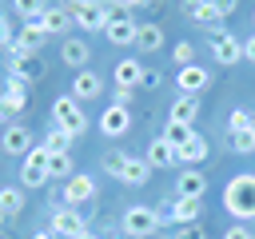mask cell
<instances>
[{"label": "cell", "mask_w": 255, "mask_h": 239, "mask_svg": "<svg viewBox=\"0 0 255 239\" xmlns=\"http://www.w3.org/2000/svg\"><path fill=\"white\" fill-rule=\"evenodd\" d=\"M223 207H227L239 223L255 219V175H251V171H239V175L227 179V187H223Z\"/></svg>", "instance_id": "cell-1"}, {"label": "cell", "mask_w": 255, "mask_h": 239, "mask_svg": "<svg viewBox=\"0 0 255 239\" xmlns=\"http://www.w3.org/2000/svg\"><path fill=\"white\" fill-rule=\"evenodd\" d=\"M104 171H108L112 179L128 183V187H143V183L151 179V167H147V159L124 155V151H108V155H104Z\"/></svg>", "instance_id": "cell-2"}, {"label": "cell", "mask_w": 255, "mask_h": 239, "mask_svg": "<svg viewBox=\"0 0 255 239\" xmlns=\"http://www.w3.org/2000/svg\"><path fill=\"white\" fill-rule=\"evenodd\" d=\"M52 123L64 127V131H72V135L88 131V116H84V108H80L76 96H56V104H52Z\"/></svg>", "instance_id": "cell-3"}, {"label": "cell", "mask_w": 255, "mask_h": 239, "mask_svg": "<svg viewBox=\"0 0 255 239\" xmlns=\"http://www.w3.org/2000/svg\"><path fill=\"white\" fill-rule=\"evenodd\" d=\"M120 227H124L131 239H147V235H155V231H159V211H155V207L135 203V207H128V211H124Z\"/></svg>", "instance_id": "cell-4"}, {"label": "cell", "mask_w": 255, "mask_h": 239, "mask_svg": "<svg viewBox=\"0 0 255 239\" xmlns=\"http://www.w3.org/2000/svg\"><path fill=\"white\" fill-rule=\"evenodd\" d=\"M68 12H72V20L84 28V32H104L108 28V20L116 16L112 8H104V4H92V0H72V4H64Z\"/></svg>", "instance_id": "cell-5"}, {"label": "cell", "mask_w": 255, "mask_h": 239, "mask_svg": "<svg viewBox=\"0 0 255 239\" xmlns=\"http://www.w3.org/2000/svg\"><path fill=\"white\" fill-rule=\"evenodd\" d=\"M48 147L44 143H36L28 155H24V163H20V187H44L48 183Z\"/></svg>", "instance_id": "cell-6"}, {"label": "cell", "mask_w": 255, "mask_h": 239, "mask_svg": "<svg viewBox=\"0 0 255 239\" xmlns=\"http://www.w3.org/2000/svg\"><path fill=\"white\" fill-rule=\"evenodd\" d=\"M60 239H76V235H84L88 231V219L76 211V207H64V203H56L52 207V223H48Z\"/></svg>", "instance_id": "cell-7"}, {"label": "cell", "mask_w": 255, "mask_h": 239, "mask_svg": "<svg viewBox=\"0 0 255 239\" xmlns=\"http://www.w3.org/2000/svg\"><path fill=\"white\" fill-rule=\"evenodd\" d=\"M199 215H203V203L199 199H171V207L167 211H159V223H179V227H191V223H199Z\"/></svg>", "instance_id": "cell-8"}, {"label": "cell", "mask_w": 255, "mask_h": 239, "mask_svg": "<svg viewBox=\"0 0 255 239\" xmlns=\"http://www.w3.org/2000/svg\"><path fill=\"white\" fill-rule=\"evenodd\" d=\"M36 24H40L48 36H68V28H72L76 20H72V12H68L64 4H44L40 16H36Z\"/></svg>", "instance_id": "cell-9"}, {"label": "cell", "mask_w": 255, "mask_h": 239, "mask_svg": "<svg viewBox=\"0 0 255 239\" xmlns=\"http://www.w3.org/2000/svg\"><path fill=\"white\" fill-rule=\"evenodd\" d=\"M60 199H64V207H80V203L96 199V179L76 171L72 179H64V191H60Z\"/></svg>", "instance_id": "cell-10"}, {"label": "cell", "mask_w": 255, "mask_h": 239, "mask_svg": "<svg viewBox=\"0 0 255 239\" xmlns=\"http://www.w3.org/2000/svg\"><path fill=\"white\" fill-rule=\"evenodd\" d=\"M44 40H48V32L32 20V24H24V28L16 32V40H12V48H8V52H12V56H36V52L44 48Z\"/></svg>", "instance_id": "cell-11"}, {"label": "cell", "mask_w": 255, "mask_h": 239, "mask_svg": "<svg viewBox=\"0 0 255 239\" xmlns=\"http://www.w3.org/2000/svg\"><path fill=\"white\" fill-rule=\"evenodd\" d=\"M36 143H32V131L24 127V123H4V131H0V151H8V155H28Z\"/></svg>", "instance_id": "cell-12"}, {"label": "cell", "mask_w": 255, "mask_h": 239, "mask_svg": "<svg viewBox=\"0 0 255 239\" xmlns=\"http://www.w3.org/2000/svg\"><path fill=\"white\" fill-rule=\"evenodd\" d=\"M28 80H20V76H8L4 80V92H0V100H4V112L8 116H16V112H24L28 108Z\"/></svg>", "instance_id": "cell-13"}, {"label": "cell", "mask_w": 255, "mask_h": 239, "mask_svg": "<svg viewBox=\"0 0 255 239\" xmlns=\"http://www.w3.org/2000/svg\"><path fill=\"white\" fill-rule=\"evenodd\" d=\"M143 159H147L151 171H163V167H175V163H179V151H175V143H167L163 135H155V139L147 143V155H143Z\"/></svg>", "instance_id": "cell-14"}, {"label": "cell", "mask_w": 255, "mask_h": 239, "mask_svg": "<svg viewBox=\"0 0 255 239\" xmlns=\"http://www.w3.org/2000/svg\"><path fill=\"white\" fill-rule=\"evenodd\" d=\"M135 32H139V24H135L128 12H116V16L108 20V28H104L108 44H135Z\"/></svg>", "instance_id": "cell-15"}, {"label": "cell", "mask_w": 255, "mask_h": 239, "mask_svg": "<svg viewBox=\"0 0 255 239\" xmlns=\"http://www.w3.org/2000/svg\"><path fill=\"white\" fill-rule=\"evenodd\" d=\"M211 56H215L223 68H231V64H239V60H243V40H239V36H231V32H223V36H215V40H211Z\"/></svg>", "instance_id": "cell-16"}, {"label": "cell", "mask_w": 255, "mask_h": 239, "mask_svg": "<svg viewBox=\"0 0 255 239\" xmlns=\"http://www.w3.org/2000/svg\"><path fill=\"white\" fill-rule=\"evenodd\" d=\"M175 84H179V96H199L211 84V72H203L199 64H187V68L175 72Z\"/></svg>", "instance_id": "cell-17"}, {"label": "cell", "mask_w": 255, "mask_h": 239, "mask_svg": "<svg viewBox=\"0 0 255 239\" xmlns=\"http://www.w3.org/2000/svg\"><path fill=\"white\" fill-rule=\"evenodd\" d=\"M128 127H131V112L120 108V104H108L104 116H100V131L116 139V135H128Z\"/></svg>", "instance_id": "cell-18"}, {"label": "cell", "mask_w": 255, "mask_h": 239, "mask_svg": "<svg viewBox=\"0 0 255 239\" xmlns=\"http://www.w3.org/2000/svg\"><path fill=\"white\" fill-rule=\"evenodd\" d=\"M203 191H207V175L199 167H183L175 179V195L179 199H203Z\"/></svg>", "instance_id": "cell-19"}, {"label": "cell", "mask_w": 255, "mask_h": 239, "mask_svg": "<svg viewBox=\"0 0 255 239\" xmlns=\"http://www.w3.org/2000/svg\"><path fill=\"white\" fill-rule=\"evenodd\" d=\"M183 12L195 20V24H203V28H211L215 36H223V20L215 16V8H211V0H183Z\"/></svg>", "instance_id": "cell-20"}, {"label": "cell", "mask_w": 255, "mask_h": 239, "mask_svg": "<svg viewBox=\"0 0 255 239\" xmlns=\"http://www.w3.org/2000/svg\"><path fill=\"white\" fill-rule=\"evenodd\" d=\"M60 60H64L68 68L84 72V68H88V60H92V48H88V40H72V36H64V44H60Z\"/></svg>", "instance_id": "cell-21"}, {"label": "cell", "mask_w": 255, "mask_h": 239, "mask_svg": "<svg viewBox=\"0 0 255 239\" xmlns=\"http://www.w3.org/2000/svg\"><path fill=\"white\" fill-rule=\"evenodd\" d=\"M100 92H104V80H100L96 72H88V68H84V72H76V76H72V96H76L80 104H84V100H96Z\"/></svg>", "instance_id": "cell-22"}, {"label": "cell", "mask_w": 255, "mask_h": 239, "mask_svg": "<svg viewBox=\"0 0 255 239\" xmlns=\"http://www.w3.org/2000/svg\"><path fill=\"white\" fill-rule=\"evenodd\" d=\"M139 84H143V64L131 60V56L120 60V64H116V88H128V92H131V88H139Z\"/></svg>", "instance_id": "cell-23"}, {"label": "cell", "mask_w": 255, "mask_h": 239, "mask_svg": "<svg viewBox=\"0 0 255 239\" xmlns=\"http://www.w3.org/2000/svg\"><path fill=\"white\" fill-rule=\"evenodd\" d=\"M175 151H179V163H203L211 147H207V139H203L199 131H191V135H187V139H183Z\"/></svg>", "instance_id": "cell-24"}, {"label": "cell", "mask_w": 255, "mask_h": 239, "mask_svg": "<svg viewBox=\"0 0 255 239\" xmlns=\"http://www.w3.org/2000/svg\"><path fill=\"white\" fill-rule=\"evenodd\" d=\"M8 76H20V80L36 84V80L44 76V64H40L36 56H12V64H8Z\"/></svg>", "instance_id": "cell-25"}, {"label": "cell", "mask_w": 255, "mask_h": 239, "mask_svg": "<svg viewBox=\"0 0 255 239\" xmlns=\"http://www.w3.org/2000/svg\"><path fill=\"white\" fill-rule=\"evenodd\" d=\"M159 44H163V28L159 24H139V32H135V52H159Z\"/></svg>", "instance_id": "cell-26"}, {"label": "cell", "mask_w": 255, "mask_h": 239, "mask_svg": "<svg viewBox=\"0 0 255 239\" xmlns=\"http://www.w3.org/2000/svg\"><path fill=\"white\" fill-rule=\"evenodd\" d=\"M195 116H199V100L195 96H179L175 104H171V112H167V120H175V123H195Z\"/></svg>", "instance_id": "cell-27"}, {"label": "cell", "mask_w": 255, "mask_h": 239, "mask_svg": "<svg viewBox=\"0 0 255 239\" xmlns=\"http://www.w3.org/2000/svg\"><path fill=\"white\" fill-rule=\"evenodd\" d=\"M0 211H4V219L20 215L24 211V187H0Z\"/></svg>", "instance_id": "cell-28"}, {"label": "cell", "mask_w": 255, "mask_h": 239, "mask_svg": "<svg viewBox=\"0 0 255 239\" xmlns=\"http://www.w3.org/2000/svg\"><path fill=\"white\" fill-rule=\"evenodd\" d=\"M72 175H76V163H72V155H68V151L48 155V179H72Z\"/></svg>", "instance_id": "cell-29"}, {"label": "cell", "mask_w": 255, "mask_h": 239, "mask_svg": "<svg viewBox=\"0 0 255 239\" xmlns=\"http://www.w3.org/2000/svg\"><path fill=\"white\" fill-rule=\"evenodd\" d=\"M72 139H76L72 131H64V127H56V123H52V131L44 135V147H48L52 155H60V151H68V147H72Z\"/></svg>", "instance_id": "cell-30"}, {"label": "cell", "mask_w": 255, "mask_h": 239, "mask_svg": "<svg viewBox=\"0 0 255 239\" xmlns=\"http://www.w3.org/2000/svg\"><path fill=\"white\" fill-rule=\"evenodd\" d=\"M191 131H195V127H187V123H175V120H167V127H163V139L179 147V143H183V139H187Z\"/></svg>", "instance_id": "cell-31"}, {"label": "cell", "mask_w": 255, "mask_h": 239, "mask_svg": "<svg viewBox=\"0 0 255 239\" xmlns=\"http://www.w3.org/2000/svg\"><path fill=\"white\" fill-rule=\"evenodd\" d=\"M231 151L235 155H251L255 151V131H235L231 135Z\"/></svg>", "instance_id": "cell-32"}, {"label": "cell", "mask_w": 255, "mask_h": 239, "mask_svg": "<svg viewBox=\"0 0 255 239\" xmlns=\"http://www.w3.org/2000/svg\"><path fill=\"white\" fill-rule=\"evenodd\" d=\"M251 120H255L251 112L235 108V112H231V120H227V131H231V135H235V131H251Z\"/></svg>", "instance_id": "cell-33"}, {"label": "cell", "mask_w": 255, "mask_h": 239, "mask_svg": "<svg viewBox=\"0 0 255 239\" xmlns=\"http://www.w3.org/2000/svg\"><path fill=\"white\" fill-rule=\"evenodd\" d=\"M171 56H175V64H179V68H187V64H195V44H191V40H179Z\"/></svg>", "instance_id": "cell-34"}, {"label": "cell", "mask_w": 255, "mask_h": 239, "mask_svg": "<svg viewBox=\"0 0 255 239\" xmlns=\"http://www.w3.org/2000/svg\"><path fill=\"white\" fill-rule=\"evenodd\" d=\"M12 4H16L20 16H28V24H32V20L40 16V8H44V0H12Z\"/></svg>", "instance_id": "cell-35"}, {"label": "cell", "mask_w": 255, "mask_h": 239, "mask_svg": "<svg viewBox=\"0 0 255 239\" xmlns=\"http://www.w3.org/2000/svg\"><path fill=\"white\" fill-rule=\"evenodd\" d=\"M223 239H255V231H251L247 223H231V227L223 231Z\"/></svg>", "instance_id": "cell-36"}, {"label": "cell", "mask_w": 255, "mask_h": 239, "mask_svg": "<svg viewBox=\"0 0 255 239\" xmlns=\"http://www.w3.org/2000/svg\"><path fill=\"white\" fill-rule=\"evenodd\" d=\"M159 84H163V76H159L155 68H143V84H139V88H147V92H155Z\"/></svg>", "instance_id": "cell-37"}, {"label": "cell", "mask_w": 255, "mask_h": 239, "mask_svg": "<svg viewBox=\"0 0 255 239\" xmlns=\"http://www.w3.org/2000/svg\"><path fill=\"white\" fill-rule=\"evenodd\" d=\"M211 8H215V16H219V20H227V16L235 12V0H211Z\"/></svg>", "instance_id": "cell-38"}, {"label": "cell", "mask_w": 255, "mask_h": 239, "mask_svg": "<svg viewBox=\"0 0 255 239\" xmlns=\"http://www.w3.org/2000/svg\"><path fill=\"white\" fill-rule=\"evenodd\" d=\"M12 24H8V16H0V48H12Z\"/></svg>", "instance_id": "cell-39"}, {"label": "cell", "mask_w": 255, "mask_h": 239, "mask_svg": "<svg viewBox=\"0 0 255 239\" xmlns=\"http://www.w3.org/2000/svg\"><path fill=\"white\" fill-rule=\"evenodd\" d=\"M175 239H207V235H203V231H199V227L191 223V227H183V231H175Z\"/></svg>", "instance_id": "cell-40"}, {"label": "cell", "mask_w": 255, "mask_h": 239, "mask_svg": "<svg viewBox=\"0 0 255 239\" xmlns=\"http://www.w3.org/2000/svg\"><path fill=\"white\" fill-rule=\"evenodd\" d=\"M112 104H120V108H128V104H131V92H128V88H116V96H112Z\"/></svg>", "instance_id": "cell-41"}, {"label": "cell", "mask_w": 255, "mask_h": 239, "mask_svg": "<svg viewBox=\"0 0 255 239\" xmlns=\"http://www.w3.org/2000/svg\"><path fill=\"white\" fill-rule=\"evenodd\" d=\"M243 60L255 64V32H251V40H243Z\"/></svg>", "instance_id": "cell-42"}, {"label": "cell", "mask_w": 255, "mask_h": 239, "mask_svg": "<svg viewBox=\"0 0 255 239\" xmlns=\"http://www.w3.org/2000/svg\"><path fill=\"white\" fill-rule=\"evenodd\" d=\"M32 239H60V235H56V231H52V227H44V231H36V235H32Z\"/></svg>", "instance_id": "cell-43"}, {"label": "cell", "mask_w": 255, "mask_h": 239, "mask_svg": "<svg viewBox=\"0 0 255 239\" xmlns=\"http://www.w3.org/2000/svg\"><path fill=\"white\" fill-rule=\"evenodd\" d=\"M76 239H100V235H96V231L88 227V231H84V235H76Z\"/></svg>", "instance_id": "cell-44"}, {"label": "cell", "mask_w": 255, "mask_h": 239, "mask_svg": "<svg viewBox=\"0 0 255 239\" xmlns=\"http://www.w3.org/2000/svg\"><path fill=\"white\" fill-rule=\"evenodd\" d=\"M4 120H8V112H4V100H0V123H4Z\"/></svg>", "instance_id": "cell-45"}, {"label": "cell", "mask_w": 255, "mask_h": 239, "mask_svg": "<svg viewBox=\"0 0 255 239\" xmlns=\"http://www.w3.org/2000/svg\"><path fill=\"white\" fill-rule=\"evenodd\" d=\"M251 24H255V12H251Z\"/></svg>", "instance_id": "cell-46"}, {"label": "cell", "mask_w": 255, "mask_h": 239, "mask_svg": "<svg viewBox=\"0 0 255 239\" xmlns=\"http://www.w3.org/2000/svg\"><path fill=\"white\" fill-rule=\"evenodd\" d=\"M251 131H255V120H251Z\"/></svg>", "instance_id": "cell-47"}, {"label": "cell", "mask_w": 255, "mask_h": 239, "mask_svg": "<svg viewBox=\"0 0 255 239\" xmlns=\"http://www.w3.org/2000/svg\"><path fill=\"white\" fill-rule=\"evenodd\" d=\"M0 223H4V211H0Z\"/></svg>", "instance_id": "cell-48"}]
</instances>
